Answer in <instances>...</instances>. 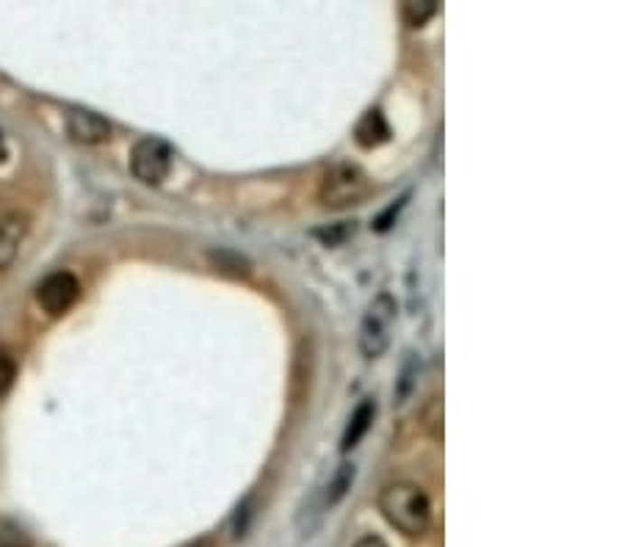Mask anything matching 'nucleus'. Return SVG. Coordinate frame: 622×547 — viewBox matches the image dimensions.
Masks as SVG:
<instances>
[{
	"mask_svg": "<svg viewBox=\"0 0 622 547\" xmlns=\"http://www.w3.org/2000/svg\"><path fill=\"white\" fill-rule=\"evenodd\" d=\"M210 263H213L216 271H221V274H236V277H246V274H249V263H246L241 255L230 252V249L210 252Z\"/></svg>",
	"mask_w": 622,
	"mask_h": 547,
	"instance_id": "nucleus-11",
	"label": "nucleus"
},
{
	"mask_svg": "<svg viewBox=\"0 0 622 547\" xmlns=\"http://www.w3.org/2000/svg\"><path fill=\"white\" fill-rule=\"evenodd\" d=\"M67 130L80 144H103L111 139V125L100 114L83 111V108H72L67 114Z\"/></svg>",
	"mask_w": 622,
	"mask_h": 547,
	"instance_id": "nucleus-6",
	"label": "nucleus"
},
{
	"mask_svg": "<svg viewBox=\"0 0 622 547\" xmlns=\"http://www.w3.org/2000/svg\"><path fill=\"white\" fill-rule=\"evenodd\" d=\"M404 202H407V197H402L398 202H393L385 213H379L376 218H374V230L376 233H387L390 227L395 224V218H398V213H402V208H404Z\"/></svg>",
	"mask_w": 622,
	"mask_h": 547,
	"instance_id": "nucleus-15",
	"label": "nucleus"
},
{
	"mask_svg": "<svg viewBox=\"0 0 622 547\" xmlns=\"http://www.w3.org/2000/svg\"><path fill=\"white\" fill-rule=\"evenodd\" d=\"M354 547H387L379 536H363V539H357V544Z\"/></svg>",
	"mask_w": 622,
	"mask_h": 547,
	"instance_id": "nucleus-17",
	"label": "nucleus"
},
{
	"mask_svg": "<svg viewBox=\"0 0 622 547\" xmlns=\"http://www.w3.org/2000/svg\"><path fill=\"white\" fill-rule=\"evenodd\" d=\"M434 14H437L434 0H407L402 6V17L410 28H423Z\"/></svg>",
	"mask_w": 622,
	"mask_h": 547,
	"instance_id": "nucleus-10",
	"label": "nucleus"
},
{
	"mask_svg": "<svg viewBox=\"0 0 622 547\" xmlns=\"http://www.w3.org/2000/svg\"><path fill=\"white\" fill-rule=\"evenodd\" d=\"M374 418H376V403L371 398H366L357 409H354L348 423H346V431H343V440H340V450L343 453H348V450H354V448L360 445V440L368 434Z\"/></svg>",
	"mask_w": 622,
	"mask_h": 547,
	"instance_id": "nucleus-9",
	"label": "nucleus"
},
{
	"mask_svg": "<svg viewBox=\"0 0 622 547\" xmlns=\"http://www.w3.org/2000/svg\"><path fill=\"white\" fill-rule=\"evenodd\" d=\"M371 191V182L366 177V172L354 163H335L324 180H321V189L319 197L327 208L340 210V208H351V205H360Z\"/></svg>",
	"mask_w": 622,
	"mask_h": 547,
	"instance_id": "nucleus-2",
	"label": "nucleus"
},
{
	"mask_svg": "<svg viewBox=\"0 0 622 547\" xmlns=\"http://www.w3.org/2000/svg\"><path fill=\"white\" fill-rule=\"evenodd\" d=\"M354 233H357V227H354V221H340V224L327 227V230H316V238H321L327 246H338V244H343L346 238H351Z\"/></svg>",
	"mask_w": 622,
	"mask_h": 547,
	"instance_id": "nucleus-13",
	"label": "nucleus"
},
{
	"mask_svg": "<svg viewBox=\"0 0 622 547\" xmlns=\"http://www.w3.org/2000/svg\"><path fill=\"white\" fill-rule=\"evenodd\" d=\"M189 547H208V542H194V544H189Z\"/></svg>",
	"mask_w": 622,
	"mask_h": 547,
	"instance_id": "nucleus-19",
	"label": "nucleus"
},
{
	"mask_svg": "<svg viewBox=\"0 0 622 547\" xmlns=\"http://www.w3.org/2000/svg\"><path fill=\"white\" fill-rule=\"evenodd\" d=\"M172 169V150L163 139H142L130 150V172L144 186H161Z\"/></svg>",
	"mask_w": 622,
	"mask_h": 547,
	"instance_id": "nucleus-4",
	"label": "nucleus"
},
{
	"mask_svg": "<svg viewBox=\"0 0 622 547\" xmlns=\"http://www.w3.org/2000/svg\"><path fill=\"white\" fill-rule=\"evenodd\" d=\"M25 233H28V218L23 213H9L0 218V268H9L17 260Z\"/></svg>",
	"mask_w": 622,
	"mask_h": 547,
	"instance_id": "nucleus-7",
	"label": "nucleus"
},
{
	"mask_svg": "<svg viewBox=\"0 0 622 547\" xmlns=\"http://www.w3.org/2000/svg\"><path fill=\"white\" fill-rule=\"evenodd\" d=\"M0 547H31L28 533L17 528L14 523H0Z\"/></svg>",
	"mask_w": 622,
	"mask_h": 547,
	"instance_id": "nucleus-14",
	"label": "nucleus"
},
{
	"mask_svg": "<svg viewBox=\"0 0 622 547\" xmlns=\"http://www.w3.org/2000/svg\"><path fill=\"white\" fill-rule=\"evenodd\" d=\"M80 296V283L70 271H56L36 288V301L48 315H64Z\"/></svg>",
	"mask_w": 622,
	"mask_h": 547,
	"instance_id": "nucleus-5",
	"label": "nucleus"
},
{
	"mask_svg": "<svg viewBox=\"0 0 622 547\" xmlns=\"http://www.w3.org/2000/svg\"><path fill=\"white\" fill-rule=\"evenodd\" d=\"M14 376H17L14 359H9V357H0V395H4V393L12 387Z\"/></svg>",
	"mask_w": 622,
	"mask_h": 547,
	"instance_id": "nucleus-16",
	"label": "nucleus"
},
{
	"mask_svg": "<svg viewBox=\"0 0 622 547\" xmlns=\"http://www.w3.org/2000/svg\"><path fill=\"white\" fill-rule=\"evenodd\" d=\"M379 509L393 528L407 536H421L432 523V506L426 492L407 481L385 487L379 495Z\"/></svg>",
	"mask_w": 622,
	"mask_h": 547,
	"instance_id": "nucleus-1",
	"label": "nucleus"
},
{
	"mask_svg": "<svg viewBox=\"0 0 622 547\" xmlns=\"http://www.w3.org/2000/svg\"><path fill=\"white\" fill-rule=\"evenodd\" d=\"M351 481H354V465H340L338 473L332 476L330 487H327V506L338 504V500L351 489Z\"/></svg>",
	"mask_w": 622,
	"mask_h": 547,
	"instance_id": "nucleus-12",
	"label": "nucleus"
},
{
	"mask_svg": "<svg viewBox=\"0 0 622 547\" xmlns=\"http://www.w3.org/2000/svg\"><path fill=\"white\" fill-rule=\"evenodd\" d=\"M9 150H6V142H4V135H0V161H6Z\"/></svg>",
	"mask_w": 622,
	"mask_h": 547,
	"instance_id": "nucleus-18",
	"label": "nucleus"
},
{
	"mask_svg": "<svg viewBox=\"0 0 622 547\" xmlns=\"http://www.w3.org/2000/svg\"><path fill=\"white\" fill-rule=\"evenodd\" d=\"M354 142H357L363 150H374V147H382L385 142H390V125L379 108H371L363 114V119L357 122V127H354Z\"/></svg>",
	"mask_w": 622,
	"mask_h": 547,
	"instance_id": "nucleus-8",
	"label": "nucleus"
},
{
	"mask_svg": "<svg viewBox=\"0 0 622 547\" xmlns=\"http://www.w3.org/2000/svg\"><path fill=\"white\" fill-rule=\"evenodd\" d=\"M395 318V301L393 296L382 293L376 296L368 310H366V318H363V327H360V348L368 359H376L385 354L387 343H390V324Z\"/></svg>",
	"mask_w": 622,
	"mask_h": 547,
	"instance_id": "nucleus-3",
	"label": "nucleus"
}]
</instances>
